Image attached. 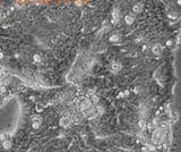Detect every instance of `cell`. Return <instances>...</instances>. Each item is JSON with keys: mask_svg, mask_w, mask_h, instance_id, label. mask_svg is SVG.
<instances>
[{"mask_svg": "<svg viewBox=\"0 0 181 152\" xmlns=\"http://www.w3.org/2000/svg\"><path fill=\"white\" fill-rule=\"evenodd\" d=\"M138 126L140 127V128H144V127L146 126V121L144 120V119H142V120L138 121Z\"/></svg>", "mask_w": 181, "mask_h": 152, "instance_id": "obj_10", "label": "cell"}, {"mask_svg": "<svg viewBox=\"0 0 181 152\" xmlns=\"http://www.w3.org/2000/svg\"><path fill=\"white\" fill-rule=\"evenodd\" d=\"M33 59H34V61H35V63H40V61L42 60V58L40 57V55H34Z\"/></svg>", "mask_w": 181, "mask_h": 152, "instance_id": "obj_11", "label": "cell"}, {"mask_svg": "<svg viewBox=\"0 0 181 152\" xmlns=\"http://www.w3.org/2000/svg\"><path fill=\"white\" fill-rule=\"evenodd\" d=\"M1 144H2V148H4L5 150H8V149H10V146H11V141L9 139H7V140H5V141H2Z\"/></svg>", "mask_w": 181, "mask_h": 152, "instance_id": "obj_4", "label": "cell"}, {"mask_svg": "<svg viewBox=\"0 0 181 152\" xmlns=\"http://www.w3.org/2000/svg\"><path fill=\"white\" fill-rule=\"evenodd\" d=\"M59 124H60V126L61 127H68L70 125V118H68V117H62L60 121H59Z\"/></svg>", "mask_w": 181, "mask_h": 152, "instance_id": "obj_1", "label": "cell"}, {"mask_svg": "<svg viewBox=\"0 0 181 152\" xmlns=\"http://www.w3.org/2000/svg\"><path fill=\"white\" fill-rule=\"evenodd\" d=\"M152 51H153V53H154V55H161V52H162V47H161L160 44H155L154 47H153Z\"/></svg>", "mask_w": 181, "mask_h": 152, "instance_id": "obj_5", "label": "cell"}, {"mask_svg": "<svg viewBox=\"0 0 181 152\" xmlns=\"http://www.w3.org/2000/svg\"><path fill=\"white\" fill-rule=\"evenodd\" d=\"M9 139V134H6V133H1L0 134V141H5V140Z\"/></svg>", "mask_w": 181, "mask_h": 152, "instance_id": "obj_9", "label": "cell"}, {"mask_svg": "<svg viewBox=\"0 0 181 152\" xmlns=\"http://www.w3.org/2000/svg\"><path fill=\"white\" fill-rule=\"evenodd\" d=\"M178 5H181V0H178Z\"/></svg>", "mask_w": 181, "mask_h": 152, "instance_id": "obj_14", "label": "cell"}, {"mask_svg": "<svg viewBox=\"0 0 181 152\" xmlns=\"http://www.w3.org/2000/svg\"><path fill=\"white\" fill-rule=\"evenodd\" d=\"M111 68H112V70L113 72H118V70L121 69V65L119 63H112V65H111Z\"/></svg>", "mask_w": 181, "mask_h": 152, "instance_id": "obj_7", "label": "cell"}, {"mask_svg": "<svg viewBox=\"0 0 181 152\" xmlns=\"http://www.w3.org/2000/svg\"><path fill=\"white\" fill-rule=\"evenodd\" d=\"M132 10H134V13H136V14L142 13V5H135V6L132 7Z\"/></svg>", "mask_w": 181, "mask_h": 152, "instance_id": "obj_8", "label": "cell"}, {"mask_svg": "<svg viewBox=\"0 0 181 152\" xmlns=\"http://www.w3.org/2000/svg\"><path fill=\"white\" fill-rule=\"evenodd\" d=\"M40 125H41V120L39 119V117H35L32 121V127L33 129H39L40 128Z\"/></svg>", "mask_w": 181, "mask_h": 152, "instance_id": "obj_3", "label": "cell"}, {"mask_svg": "<svg viewBox=\"0 0 181 152\" xmlns=\"http://www.w3.org/2000/svg\"><path fill=\"white\" fill-rule=\"evenodd\" d=\"M119 35H112V36H111L110 38V41L111 42H116V41H119Z\"/></svg>", "mask_w": 181, "mask_h": 152, "instance_id": "obj_12", "label": "cell"}, {"mask_svg": "<svg viewBox=\"0 0 181 152\" xmlns=\"http://www.w3.org/2000/svg\"><path fill=\"white\" fill-rule=\"evenodd\" d=\"M112 16H113L112 23H113V24H117V23L119 22V19H120V12H119V9H114L113 13H112Z\"/></svg>", "mask_w": 181, "mask_h": 152, "instance_id": "obj_2", "label": "cell"}, {"mask_svg": "<svg viewBox=\"0 0 181 152\" xmlns=\"http://www.w3.org/2000/svg\"><path fill=\"white\" fill-rule=\"evenodd\" d=\"M2 58H4V55H2V53H0V59H2Z\"/></svg>", "mask_w": 181, "mask_h": 152, "instance_id": "obj_13", "label": "cell"}, {"mask_svg": "<svg viewBox=\"0 0 181 152\" xmlns=\"http://www.w3.org/2000/svg\"><path fill=\"white\" fill-rule=\"evenodd\" d=\"M134 16H131V15H127L126 17H124V22H126V24H128V25H131L132 23H134Z\"/></svg>", "mask_w": 181, "mask_h": 152, "instance_id": "obj_6", "label": "cell"}]
</instances>
